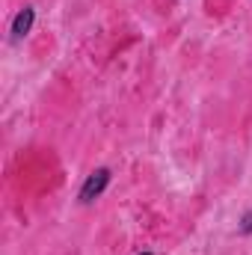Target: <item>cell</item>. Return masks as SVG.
Here are the masks:
<instances>
[{
  "instance_id": "obj_1",
  "label": "cell",
  "mask_w": 252,
  "mask_h": 255,
  "mask_svg": "<svg viewBox=\"0 0 252 255\" xmlns=\"http://www.w3.org/2000/svg\"><path fill=\"white\" fill-rule=\"evenodd\" d=\"M107 187H110V169H107V166H101V169L89 172V175H86V181L80 184V193H77L80 205H92L95 199H101V196H104Z\"/></svg>"
},
{
  "instance_id": "obj_2",
  "label": "cell",
  "mask_w": 252,
  "mask_h": 255,
  "mask_svg": "<svg viewBox=\"0 0 252 255\" xmlns=\"http://www.w3.org/2000/svg\"><path fill=\"white\" fill-rule=\"evenodd\" d=\"M33 24H36V9H33V6H24V9L12 18V27H9L12 42H21V39L33 30Z\"/></svg>"
},
{
  "instance_id": "obj_3",
  "label": "cell",
  "mask_w": 252,
  "mask_h": 255,
  "mask_svg": "<svg viewBox=\"0 0 252 255\" xmlns=\"http://www.w3.org/2000/svg\"><path fill=\"white\" fill-rule=\"evenodd\" d=\"M241 235H252V211H247V217L241 220V229H238Z\"/></svg>"
},
{
  "instance_id": "obj_4",
  "label": "cell",
  "mask_w": 252,
  "mask_h": 255,
  "mask_svg": "<svg viewBox=\"0 0 252 255\" xmlns=\"http://www.w3.org/2000/svg\"><path fill=\"white\" fill-rule=\"evenodd\" d=\"M142 255H151V253H142Z\"/></svg>"
}]
</instances>
